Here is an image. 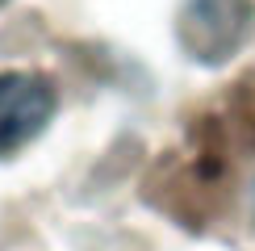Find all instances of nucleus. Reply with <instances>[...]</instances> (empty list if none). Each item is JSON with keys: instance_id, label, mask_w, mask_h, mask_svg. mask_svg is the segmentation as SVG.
Listing matches in <instances>:
<instances>
[{"instance_id": "f03ea898", "label": "nucleus", "mask_w": 255, "mask_h": 251, "mask_svg": "<svg viewBox=\"0 0 255 251\" xmlns=\"http://www.w3.org/2000/svg\"><path fill=\"white\" fill-rule=\"evenodd\" d=\"M0 4H8V0H0Z\"/></svg>"}, {"instance_id": "f257e3e1", "label": "nucleus", "mask_w": 255, "mask_h": 251, "mask_svg": "<svg viewBox=\"0 0 255 251\" xmlns=\"http://www.w3.org/2000/svg\"><path fill=\"white\" fill-rule=\"evenodd\" d=\"M55 118V84L38 71H0V159L25 151Z\"/></svg>"}]
</instances>
